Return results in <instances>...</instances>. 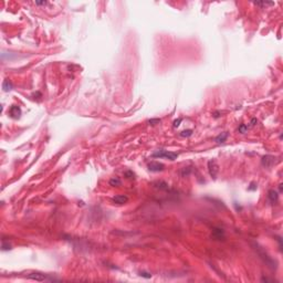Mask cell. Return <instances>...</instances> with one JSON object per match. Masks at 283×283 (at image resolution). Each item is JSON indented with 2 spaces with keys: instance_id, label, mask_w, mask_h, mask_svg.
Returning <instances> with one entry per match:
<instances>
[{
  "instance_id": "6da1fadb",
  "label": "cell",
  "mask_w": 283,
  "mask_h": 283,
  "mask_svg": "<svg viewBox=\"0 0 283 283\" xmlns=\"http://www.w3.org/2000/svg\"><path fill=\"white\" fill-rule=\"evenodd\" d=\"M178 154L177 153H173V152H168V150H158L155 152L154 154H152L153 158H167L169 160H175L178 158Z\"/></svg>"
},
{
  "instance_id": "7a4b0ae2",
  "label": "cell",
  "mask_w": 283,
  "mask_h": 283,
  "mask_svg": "<svg viewBox=\"0 0 283 283\" xmlns=\"http://www.w3.org/2000/svg\"><path fill=\"white\" fill-rule=\"evenodd\" d=\"M27 279L34 280V281H39V282H42V281H46V280H58L56 278H50L48 274L39 273V272H33V273L28 274Z\"/></svg>"
},
{
  "instance_id": "3957f363",
  "label": "cell",
  "mask_w": 283,
  "mask_h": 283,
  "mask_svg": "<svg viewBox=\"0 0 283 283\" xmlns=\"http://www.w3.org/2000/svg\"><path fill=\"white\" fill-rule=\"evenodd\" d=\"M258 255L260 256V258L264 261V263L269 268H271V269H275V266H276V263H275V261H274L273 259H271L270 256H268L266 253H265L263 250H259V248H258Z\"/></svg>"
},
{
  "instance_id": "277c9868",
  "label": "cell",
  "mask_w": 283,
  "mask_h": 283,
  "mask_svg": "<svg viewBox=\"0 0 283 283\" xmlns=\"http://www.w3.org/2000/svg\"><path fill=\"white\" fill-rule=\"evenodd\" d=\"M208 172L211 178L216 179L217 178V174L219 172V166L217 164V162L215 159H210L208 162Z\"/></svg>"
},
{
  "instance_id": "5b68a950",
  "label": "cell",
  "mask_w": 283,
  "mask_h": 283,
  "mask_svg": "<svg viewBox=\"0 0 283 283\" xmlns=\"http://www.w3.org/2000/svg\"><path fill=\"white\" fill-rule=\"evenodd\" d=\"M147 168L149 172H153V173H159V172H163L165 168L164 164L159 163V162H150L147 164Z\"/></svg>"
},
{
  "instance_id": "8992f818",
  "label": "cell",
  "mask_w": 283,
  "mask_h": 283,
  "mask_svg": "<svg viewBox=\"0 0 283 283\" xmlns=\"http://www.w3.org/2000/svg\"><path fill=\"white\" fill-rule=\"evenodd\" d=\"M22 112H21V109L17 106V105H12L11 107L9 109V115L10 117H12L13 119H20Z\"/></svg>"
},
{
  "instance_id": "52a82bcc",
  "label": "cell",
  "mask_w": 283,
  "mask_h": 283,
  "mask_svg": "<svg viewBox=\"0 0 283 283\" xmlns=\"http://www.w3.org/2000/svg\"><path fill=\"white\" fill-rule=\"evenodd\" d=\"M274 163H275V158H274V156H271V155L264 156V157L262 158V160H261V164L263 165L264 167H266V168L271 167Z\"/></svg>"
},
{
  "instance_id": "ba28073f",
  "label": "cell",
  "mask_w": 283,
  "mask_h": 283,
  "mask_svg": "<svg viewBox=\"0 0 283 283\" xmlns=\"http://www.w3.org/2000/svg\"><path fill=\"white\" fill-rule=\"evenodd\" d=\"M211 237L213 238L215 240H221V239L225 238V231L220 228H215L212 230Z\"/></svg>"
},
{
  "instance_id": "9c48e42d",
  "label": "cell",
  "mask_w": 283,
  "mask_h": 283,
  "mask_svg": "<svg viewBox=\"0 0 283 283\" xmlns=\"http://www.w3.org/2000/svg\"><path fill=\"white\" fill-rule=\"evenodd\" d=\"M113 202H115L116 205H124L128 201V197L125 195H117L115 197H113Z\"/></svg>"
},
{
  "instance_id": "30bf717a",
  "label": "cell",
  "mask_w": 283,
  "mask_h": 283,
  "mask_svg": "<svg viewBox=\"0 0 283 283\" xmlns=\"http://www.w3.org/2000/svg\"><path fill=\"white\" fill-rule=\"evenodd\" d=\"M229 134L227 132H225V133H221L219 134L218 136L215 138V142L217 143V144H221V143H225L226 141H227V138H228Z\"/></svg>"
},
{
  "instance_id": "8fae6325",
  "label": "cell",
  "mask_w": 283,
  "mask_h": 283,
  "mask_svg": "<svg viewBox=\"0 0 283 283\" xmlns=\"http://www.w3.org/2000/svg\"><path fill=\"white\" fill-rule=\"evenodd\" d=\"M12 87H13V85H12V82L10 81L9 79H6V80L2 82V89H3V91L5 92L11 91Z\"/></svg>"
},
{
  "instance_id": "7c38bea8",
  "label": "cell",
  "mask_w": 283,
  "mask_h": 283,
  "mask_svg": "<svg viewBox=\"0 0 283 283\" xmlns=\"http://www.w3.org/2000/svg\"><path fill=\"white\" fill-rule=\"evenodd\" d=\"M268 197H269V199H270L271 202H276L278 198H279V194L272 189V190H270V192H268Z\"/></svg>"
},
{
  "instance_id": "4fadbf2b",
  "label": "cell",
  "mask_w": 283,
  "mask_h": 283,
  "mask_svg": "<svg viewBox=\"0 0 283 283\" xmlns=\"http://www.w3.org/2000/svg\"><path fill=\"white\" fill-rule=\"evenodd\" d=\"M154 186L155 187H157V188H159V189H163V190H166V189H168V184L167 183H165V182H156V183H154Z\"/></svg>"
},
{
  "instance_id": "5bb4252c",
  "label": "cell",
  "mask_w": 283,
  "mask_h": 283,
  "mask_svg": "<svg viewBox=\"0 0 283 283\" xmlns=\"http://www.w3.org/2000/svg\"><path fill=\"white\" fill-rule=\"evenodd\" d=\"M110 185L111 186H113V187H115V186H119V185H121V179L117 178V177H114V178L110 179Z\"/></svg>"
},
{
  "instance_id": "9a60e30c",
  "label": "cell",
  "mask_w": 283,
  "mask_h": 283,
  "mask_svg": "<svg viewBox=\"0 0 283 283\" xmlns=\"http://www.w3.org/2000/svg\"><path fill=\"white\" fill-rule=\"evenodd\" d=\"M192 135V129H186V131H183L180 133V136L183 137H189Z\"/></svg>"
},
{
  "instance_id": "2e32d148",
  "label": "cell",
  "mask_w": 283,
  "mask_h": 283,
  "mask_svg": "<svg viewBox=\"0 0 283 283\" xmlns=\"http://www.w3.org/2000/svg\"><path fill=\"white\" fill-rule=\"evenodd\" d=\"M238 131H239V133H241V134H245L247 131H248V126H247L246 124H241L239 128H238Z\"/></svg>"
},
{
  "instance_id": "e0dca14e",
  "label": "cell",
  "mask_w": 283,
  "mask_h": 283,
  "mask_svg": "<svg viewBox=\"0 0 283 283\" xmlns=\"http://www.w3.org/2000/svg\"><path fill=\"white\" fill-rule=\"evenodd\" d=\"M124 176H125L126 178H129V179H131V178H134V176H135V175H134V173H133L132 170H127V172H125Z\"/></svg>"
},
{
  "instance_id": "ac0fdd59",
  "label": "cell",
  "mask_w": 283,
  "mask_h": 283,
  "mask_svg": "<svg viewBox=\"0 0 283 283\" xmlns=\"http://www.w3.org/2000/svg\"><path fill=\"white\" fill-rule=\"evenodd\" d=\"M256 6H273L274 2H255Z\"/></svg>"
},
{
  "instance_id": "d6986e66",
  "label": "cell",
  "mask_w": 283,
  "mask_h": 283,
  "mask_svg": "<svg viewBox=\"0 0 283 283\" xmlns=\"http://www.w3.org/2000/svg\"><path fill=\"white\" fill-rule=\"evenodd\" d=\"M1 248H2V250L5 251V250H10V249H11V246H10L9 243L7 245L5 241H2V246H1Z\"/></svg>"
},
{
  "instance_id": "ffe728a7",
  "label": "cell",
  "mask_w": 283,
  "mask_h": 283,
  "mask_svg": "<svg viewBox=\"0 0 283 283\" xmlns=\"http://www.w3.org/2000/svg\"><path fill=\"white\" fill-rule=\"evenodd\" d=\"M180 122H182V119H176V121H174L173 126L174 127H178V126L180 125Z\"/></svg>"
},
{
  "instance_id": "44dd1931",
  "label": "cell",
  "mask_w": 283,
  "mask_h": 283,
  "mask_svg": "<svg viewBox=\"0 0 283 283\" xmlns=\"http://www.w3.org/2000/svg\"><path fill=\"white\" fill-rule=\"evenodd\" d=\"M139 275H141V276H144V278H147V279L152 278V274L146 273V272H141V273H139Z\"/></svg>"
},
{
  "instance_id": "7402d4cb",
  "label": "cell",
  "mask_w": 283,
  "mask_h": 283,
  "mask_svg": "<svg viewBox=\"0 0 283 283\" xmlns=\"http://www.w3.org/2000/svg\"><path fill=\"white\" fill-rule=\"evenodd\" d=\"M156 123H160V119H150V121H149V124H152V125H155Z\"/></svg>"
},
{
  "instance_id": "603a6c76",
  "label": "cell",
  "mask_w": 283,
  "mask_h": 283,
  "mask_svg": "<svg viewBox=\"0 0 283 283\" xmlns=\"http://www.w3.org/2000/svg\"><path fill=\"white\" fill-rule=\"evenodd\" d=\"M36 5H39V6L43 5V6H44V5H46V1H41V2H40V1H36Z\"/></svg>"
},
{
  "instance_id": "cb8c5ba5",
  "label": "cell",
  "mask_w": 283,
  "mask_h": 283,
  "mask_svg": "<svg viewBox=\"0 0 283 283\" xmlns=\"http://www.w3.org/2000/svg\"><path fill=\"white\" fill-rule=\"evenodd\" d=\"M255 123H256V119H253L252 121H251V125H255Z\"/></svg>"
}]
</instances>
